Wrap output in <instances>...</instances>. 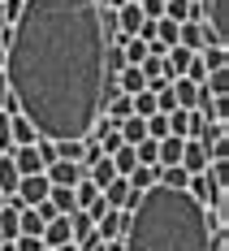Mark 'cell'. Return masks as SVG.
Instances as JSON below:
<instances>
[{
	"label": "cell",
	"instance_id": "6da1fadb",
	"mask_svg": "<svg viewBox=\"0 0 229 251\" xmlns=\"http://www.w3.org/2000/svg\"><path fill=\"white\" fill-rule=\"evenodd\" d=\"M104 26L95 0H22L0 74L39 139H87L104 104Z\"/></svg>",
	"mask_w": 229,
	"mask_h": 251
},
{
	"label": "cell",
	"instance_id": "7a4b0ae2",
	"mask_svg": "<svg viewBox=\"0 0 229 251\" xmlns=\"http://www.w3.org/2000/svg\"><path fill=\"white\" fill-rule=\"evenodd\" d=\"M216 217L190 191L173 186H147L138 191L134 208L126 212L121 247L126 251H212Z\"/></svg>",
	"mask_w": 229,
	"mask_h": 251
},
{
	"label": "cell",
	"instance_id": "3957f363",
	"mask_svg": "<svg viewBox=\"0 0 229 251\" xmlns=\"http://www.w3.org/2000/svg\"><path fill=\"white\" fill-rule=\"evenodd\" d=\"M199 22L212 44H229V0H199Z\"/></svg>",
	"mask_w": 229,
	"mask_h": 251
},
{
	"label": "cell",
	"instance_id": "277c9868",
	"mask_svg": "<svg viewBox=\"0 0 229 251\" xmlns=\"http://www.w3.org/2000/svg\"><path fill=\"white\" fill-rule=\"evenodd\" d=\"M69 229H74V247H78V251H91L95 243H100V234H95V221H91L82 208H74V212H69Z\"/></svg>",
	"mask_w": 229,
	"mask_h": 251
},
{
	"label": "cell",
	"instance_id": "5b68a950",
	"mask_svg": "<svg viewBox=\"0 0 229 251\" xmlns=\"http://www.w3.org/2000/svg\"><path fill=\"white\" fill-rule=\"evenodd\" d=\"M100 195H104V203H108V208H117V212H130V208H134V200H138V195L130 191V182H126V177H121V174L113 177V182L104 186Z\"/></svg>",
	"mask_w": 229,
	"mask_h": 251
},
{
	"label": "cell",
	"instance_id": "8992f818",
	"mask_svg": "<svg viewBox=\"0 0 229 251\" xmlns=\"http://www.w3.org/2000/svg\"><path fill=\"white\" fill-rule=\"evenodd\" d=\"M39 238H44V247H65V243H74V229H69V217H61V212H56V217H48V221H44V234H39Z\"/></svg>",
	"mask_w": 229,
	"mask_h": 251
},
{
	"label": "cell",
	"instance_id": "52a82bcc",
	"mask_svg": "<svg viewBox=\"0 0 229 251\" xmlns=\"http://www.w3.org/2000/svg\"><path fill=\"white\" fill-rule=\"evenodd\" d=\"M178 44H182V48H190V52L207 48V44H212V39H207V26L199 22V18H186V22H178Z\"/></svg>",
	"mask_w": 229,
	"mask_h": 251
},
{
	"label": "cell",
	"instance_id": "ba28073f",
	"mask_svg": "<svg viewBox=\"0 0 229 251\" xmlns=\"http://www.w3.org/2000/svg\"><path fill=\"white\" fill-rule=\"evenodd\" d=\"M44 177H48L52 186H74L78 177H87V169L78 160H52L48 169H44Z\"/></svg>",
	"mask_w": 229,
	"mask_h": 251
},
{
	"label": "cell",
	"instance_id": "9c48e42d",
	"mask_svg": "<svg viewBox=\"0 0 229 251\" xmlns=\"http://www.w3.org/2000/svg\"><path fill=\"white\" fill-rule=\"evenodd\" d=\"M182 169H186V174H204L207 169V148L199 139H186V143H182Z\"/></svg>",
	"mask_w": 229,
	"mask_h": 251
},
{
	"label": "cell",
	"instance_id": "30bf717a",
	"mask_svg": "<svg viewBox=\"0 0 229 251\" xmlns=\"http://www.w3.org/2000/svg\"><path fill=\"white\" fill-rule=\"evenodd\" d=\"M9 160H13V169L18 174H44V160H39V151H35V143L30 148H9Z\"/></svg>",
	"mask_w": 229,
	"mask_h": 251
},
{
	"label": "cell",
	"instance_id": "8fae6325",
	"mask_svg": "<svg viewBox=\"0 0 229 251\" xmlns=\"http://www.w3.org/2000/svg\"><path fill=\"white\" fill-rule=\"evenodd\" d=\"M143 22H147V18H143V9H138L134 0H126V4L117 9V30H121V35H138Z\"/></svg>",
	"mask_w": 229,
	"mask_h": 251
},
{
	"label": "cell",
	"instance_id": "7c38bea8",
	"mask_svg": "<svg viewBox=\"0 0 229 251\" xmlns=\"http://www.w3.org/2000/svg\"><path fill=\"white\" fill-rule=\"evenodd\" d=\"M113 82H117V91H126V96H134V91H143V87H147V74H143L138 65H121Z\"/></svg>",
	"mask_w": 229,
	"mask_h": 251
},
{
	"label": "cell",
	"instance_id": "4fadbf2b",
	"mask_svg": "<svg viewBox=\"0 0 229 251\" xmlns=\"http://www.w3.org/2000/svg\"><path fill=\"white\" fill-rule=\"evenodd\" d=\"M169 91H173V104H178V108H195L199 82H190V78H169Z\"/></svg>",
	"mask_w": 229,
	"mask_h": 251
},
{
	"label": "cell",
	"instance_id": "5bb4252c",
	"mask_svg": "<svg viewBox=\"0 0 229 251\" xmlns=\"http://www.w3.org/2000/svg\"><path fill=\"white\" fill-rule=\"evenodd\" d=\"M9 134H13V148H30L39 134H35V126L26 122L22 113H9Z\"/></svg>",
	"mask_w": 229,
	"mask_h": 251
},
{
	"label": "cell",
	"instance_id": "9a60e30c",
	"mask_svg": "<svg viewBox=\"0 0 229 251\" xmlns=\"http://www.w3.org/2000/svg\"><path fill=\"white\" fill-rule=\"evenodd\" d=\"M121 229H126V212L104 208V217L95 221V234H100V238H121Z\"/></svg>",
	"mask_w": 229,
	"mask_h": 251
},
{
	"label": "cell",
	"instance_id": "2e32d148",
	"mask_svg": "<svg viewBox=\"0 0 229 251\" xmlns=\"http://www.w3.org/2000/svg\"><path fill=\"white\" fill-rule=\"evenodd\" d=\"M48 203L61 212V217H69L78 203H74V186H48Z\"/></svg>",
	"mask_w": 229,
	"mask_h": 251
},
{
	"label": "cell",
	"instance_id": "e0dca14e",
	"mask_svg": "<svg viewBox=\"0 0 229 251\" xmlns=\"http://www.w3.org/2000/svg\"><path fill=\"white\" fill-rule=\"evenodd\" d=\"M18 212H22V208H13V203L0 208V243H13V238L22 234V229H18Z\"/></svg>",
	"mask_w": 229,
	"mask_h": 251
},
{
	"label": "cell",
	"instance_id": "ac0fdd59",
	"mask_svg": "<svg viewBox=\"0 0 229 251\" xmlns=\"http://www.w3.org/2000/svg\"><path fill=\"white\" fill-rule=\"evenodd\" d=\"M164 18H169V22H186V18H199V4H195V0H164Z\"/></svg>",
	"mask_w": 229,
	"mask_h": 251
},
{
	"label": "cell",
	"instance_id": "d6986e66",
	"mask_svg": "<svg viewBox=\"0 0 229 251\" xmlns=\"http://www.w3.org/2000/svg\"><path fill=\"white\" fill-rule=\"evenodd\" d=\"M18 182H22V174L13 169V160H9V151H4V156H0V195L9 200V195L18 191Z\"/></svg>",
	"mask_w": 229,
	"mask_h": 251
},
{
	"label": "cell",
	"instance_id": "ffe728a7",
	"mask_svg": "<svg viewBox=\"0 0 229 251\" xmlns=\"http://www.w3.org/2000/svg\"><path fill=\"white\" fill-rule=\"evenodd\" d=\"M87 177H91V182H95V186H108V182H113V177H117V169H113V160H108V156H100V160H95V165H87Z\"/></svg>",
	"mask_w": 229,
	"mask_h": 251
},
{
	"label": "cell",
	"instance_id": "44dd1931",
	"mask_svg": "<svg viewBox=\"0 0 229 251\" xmlns=\"http://www.w3.org/2000/svg\"><path fill=\"white\" fill-rule=\"evenodd\" d=\"M164 117H169V134H178V139L190 134V108H169Z\"/></svg>",
	"mask_w": 229,
	"mask_h": 251
},
{
	"label": "cell",
	"instance_id": "7402d4cb",
	"mask_svg": "<svg viewBox=\"0 0 229 251\" xmlns=\"http://www.w3.org/2000/svg\"><path fill=\"white\" fill-rule=\"evenodd\" d=\"M108 160H113V169H117V174L126 177L130 169H134V165H138V156H134V148H130V143H121V148L113 151V156H108Z\"/></svg>",
	"mask_w": 229,
	"mask_h": 251
},
{
	"label": "cell",
	"instance_id": "603a6c76",
	"mask_svg": "<svg viewBox=\"0 0 229 251\" xmlns=\"http://www.w3.org/2000/svg\"><path fill=\"white\" fill-rule=\"evenodd\" d=\"M199 87H204L207 96H225V91H229V65H225V70H212Z\"/></svg>",
	"mask_w": 229,
	"mask_h": 251
},
{
	"label": "cell",
	"instance_id": "cb8c5ba5",
	"mask_svg": "<svg viewBox=\"0 0 229 251\" xmlns=\"http://www.w3.org/2000/svg\"><path fill=\"white\" fill-rule=\"evenodd\" d=\"M147 122V139H164L169 134V117L164 113H152V117H143Z\"/></svg>",
	"mask_w": 229,
	"mask_h": 251
},
{
	"label": "cell",
	"instance_id": "d4e9b609",
	"mask_svg": "<svg viewBox=\"0 0 229 251\" xmlns=\"http://www.w3.org/2000/svg\"><path fill=\"white\" fill-rule=\"evenodd\" d=\"M22 13V0H0V26H13Z\"/></svg>",
	"mask_w": 229,
	"mask_h": 251
},
{
	"label": "cell",
	"instance_id": "484cf974",
	"mask_svg": "<svg viewBox=\"0 0 229 251\" xmlns=\"http://www.w3.org/2000/svg\"><path fill=\"white\" fill-rule=\"evenodd\" d=\"M13 251H44V238L39 234H18L13 238Z\"/></svg>",
	"mask_w": 229,
	"mask_h": 251
},
{
	"label": "cell",
	"instance_id": "4316f807",
	"mask_svg": "<svg viewBox=\"0 0 229 251\" xmlns=\"http://www.w3.org/2000/svg\"><path fill=\"white\" fill-rule=\"evenodd\" d=\"M138 9H143V18H164V0H138Z\"/></svg>",
	"mask_w": 229,
	"mask_h": 251
},
{
	"label": "cell",
	"instance_id": "83f0119b",
	"mask_svg": "<svg viewBox=\"0 0 229 251\" xmlns=\"http://www.w3.org/2000/svg\"><path fill=\"white\" fill-rule=\"evenodd\" d=\"M0 108H4V113H18V108H13V96H9V82H4V74H0Z\"/></svg>",
	"mask_w": 229,
	"mask_h": 251
},
{
	"label": "cell",
	"instance_id": "f1b7e54d",
	"mask_svg": "<svg viewBox=\"0 0 229 251\" xmlns=\"http://www.w3.org/2000/svg\"><path fill=\"white\" fill-rule=\"evenodd\" d=\"M52 251H78V247H74V243H65V247H52Z\"/></svg>",
	"mask_w": 229,
	"mask_h": 251
},
{
	"label": "cell",
	"instance_id": "f546056e",
	"mask_svg": "<svg viewBox=\"0 0 229 251\" xmlns=\"http://www.w3.org/2000/svg\"><path fill=\"white\" fill-rule=\"evenodd\" d=\"M0 251H13V243H0Z\"/></svg>",
	"mask_w": 229,
	"mask_h": 251
},
{
	"label": "cell",
	"instance_id": "4dcf8cb0",
	"mask_svg": "<svg viewBox=\"0 0 229 251\" xmlns=\"http://www.w3.org/2000/svg\"><path fill=\"white\" fill-rule=\"evenodd\" d=\"M0 208H4V195H0Z\"/></svg>",
	"mask_w": 229,
	"mask_h": 251
},
{
	"label": "cell",
	"instance_id": "1f68e13d",
	"mask_svg": "<svg viewBox=\"0 0 229 251\" xmlns=\"http://www.w3.org/2000/svg\"><path fill=\"white\" fill-rule=\"evenodd\" d=\"M134 4H138V0H134Z\"/></svg>",
	"mask_w": 229,
	"mask_h": 251
},
{
	"label": "cell",
	"instance_id": "d6a6232c",
	"mask_svg": "<svg viewBox=\"0 0 229 251\" xmlns=\"http://www.w3.org/2000/svg\"><path fill=\"white\" fill-rule=\"evenodd\" d=\"M44 251H48V247H44Z\"/></svg>",
	"mask_w": 229,
	"mask_h": 251
}]
</instances>
